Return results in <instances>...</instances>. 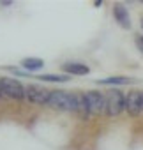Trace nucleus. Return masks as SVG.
Instances as JSON below:
<instances>
[{
    "label": "nucleus",
    "instance_id": "6",
    "mask_svg": "<svg viewBox=\"0 0 143 150\" xmlns=\"http://www.w3.org/2000/svg\"><path fill=\"white\" fill-rule=\"evenodd\" d=\"M125 111L131 117H138L143 113L141 110V92L139 90H131L125 96Z\"/></svg>",
    "mask_w": 143,
    "mask_h": 150
},
{
    "label": "nucleus",
    "instance_id": "14",
    "mask_svg": "<svg viewBox=\"0 0 143 150\" xmlns=\"http://www.w3.org/2000/svg\"><path fill=\"white\" fill-rule=\"evenodd\" d=\"M94 6H96V7H101V6H103V2H101V0H97V2H94Z\"/></svg>",
    "mask_w": 143,
    "mask_h": 150
},
{
    "label": "nucleus",
    "instance_id": "15",
    "mask_svg": "<svg viewBox=\"0 0 143 150\" xmlns=\"http://www.w3.org/2000/svg\"><path fill=\"white\" fill-rule=\"evenodd\" d=\"M141 110H143V92H141Z\"/></svg>",
    "mask_w": 143,
    "mask_h": 150
},
{
    "label": "nucleus",
    "instance_id": "9",
    "mask_svg": "<svg viewBox=\"0 0 143 150\" xmlns=\"http://www.w3.org/2000/svg\"><path fill=\"white\" fill-rule=\"evenodd\" d=\"M21 67L25 69V72H35L44 67V60L37 58V57H27L21 60Z\"/></svg>",
    "mask_w": 143,
    "mask_h": 150
},
{
    "label": "nucleus",
    "instance_id": "10",
    "mask_svg": "<svg viewBox=\"0 0 143 150\" xmlns=\"http://www.w3.org/2000/svg\"><path fill=\"white\" fill-rule=\"evenodd\" d=\"M129 83H132V78H127V76H110V78L97 80V85H106V87H122Z\"/></svg>",
    "mask_w": 143,
    "mask_h": 150
},
{
    "label": "nucleus",
    "instance_id": "8",
    "mask_svg": "<svg viewBox=\"0 0 143 150\" xmlns=\"http://www.w3.org/2000/svg\"><path fill=\"white\" fill-rule=\"evenodd\" d=\"M113 18H115V21H117L124 30H129V28H131V16H129V11H127L125 6L115 4V6H113Z\"/></svg>",
    "mask_w": 143,
    "mask_h": 150
},
{
    "label": "nucleus",
    "instance_id": "5",
    "mask_svg": "<svg viewBox=\"0 0 143 150\" xmlns=\"http://www.w3.org/2000/svg\"><path fill=\"white\" fill-rule=\"evenodd\" d=\"M51 92L41 85H27L25 87V99L32 104H48Z\"/></svg>",
    "mask_w": 143,
    "mask_h": 150
},
{
    "label": "nucleus",
    "instance_id": "13",
    "mask_svg": "<svg viewBox=\"0 0 143 150\" xmlns=\"http://www.w3.org/2000/svg\"><path fill=\"white\" fill-rule=\"evenodd\" d=\"M7 69H9L11 72H14L16 76H27V74H28V72H25V71H21V69H16V67H7Z\"/></svg>",
    "mask_w": 143,
    "mask_h": 150
},
{
    "label": "nucleus",
    "instance_id": "7",
    "mask_svg": "<svg viewBox=\"0 0 143 150\" xmlns=\"http://www.w3.org/2000/svg\"><path fill=\"white\" fill-rule=\"evenodd\" d=\"M62 71L67 76H87L90 72V67L81 62H65L62 64Z\"/></svg>",
    "mask_w": 143,
    "mask_h": 150
},
{
    "label": "nucleus",
    "instance_id": "17",
    "mask_svg": "<svg viewBox=\"0 0 143 150\" xmlns=\"http://www.w3.org/2000/svg\"><path fill=\"white\" fill-rule=\"evenodd\" d=\"M0 96H2V87H0Z\"/></svg>",
    "mask_w": 143,
    "mask_h": 150
},
{
    "label": "nucleus",
    "instance_id": "1",
    "mask_svg": "<svg viewBox=\"0 0 143 150\" xmlns=\"http://www.w3.org/2000/svg\"><path fill=\"white\" fill-rule=\"evenodd\" d=\"M78 104H80V96L64 90H53L48 101V106L58 111H78Z\"/></svg>",
    "mask_w": 143,
    "mask_h": 150
},
{
    "label": "nucleus",
    "instance_id": "16",
    "mask_svg": "<svg viewBox=\"0 0 143 150\" xmlns=\"http://www.w3.org/2000/svg\"><path fill=\"white\" fill-rule=\"evenodd\" d=\"M141 28H143V18H141Z\"/></svg>",
    "mask_w": 143,
    "mask_h": 150
},
{
    "label": "nucleus",
    "instance_id": "2",
    "mask_svg": "<svg viewBox=\"0 0 143 150\" xmlns=\"http://www.w3.org/2000/svg\"><path fill=\"white\" fill-rule=\"evenodd\" d=\"M125 111V96L118 88H111L104 96V113L108 117H118Z\"/></svg>",
    "mask_w": 143,
    "mask_h": 150
},
{
    "label": "nucleus",
    "instance_id": "12",
    "mask_svg": "<svg viewBox=\"0 0 143 150\" xmlns=\"http://www.w3.org/2000/svg\"><path fill=\"white\" fill-rule=\"evenodd\" d=\"M134 44H136L138 51L143 53V34H136V35H134Z\"/></svg>",
    "mask_w": 143,
    "mask_h": 150
},
{
    "label": "nucleus",
    "instance_id": "4",
    "mask_svg": "<svg viewBox=\"0 0 143 150\" xmlns=\"http://www.w3.org/2000/svg\"><path fill=\"white\" fill-rule=\"evenodd\" d=\"M83 101H85L88 115L104 113V94H101L97 90H88V92L83 94Z\"/></svg>",
    "mask_w": 143,
    "mask_h": 150
},
{
    "label": "nucleus",
    "instance_id": "3",
    "mask_svg": "<svg viewBox=\"0 0 143 150\" xmlns=\"http://www.w3.org/2000/svg\"><path fill=\"white\" fill-rule=\"evenodd\" d=\"M0 87H2V96L9 99L14 101L25 99V87L14 78H0Z\"/></svg>",
    "mask_w": 143,
    "mask_h": 150
},
{
    "label": "nucleus",
    "instance_id": "11",
    "mask_svg": "<svg viewBox=\"0 0 143 150\" xmlns=\"http://www.w3.org/2000/svg\"><path fill=\"white\" fill-rule=\"evenodd\" d=\"M37 80L48 81V83H65L69 81V76L67 74H39Z\"/></svg>",
    "mask_w": 143,
    "mask_h": 150
}]
</instances>
